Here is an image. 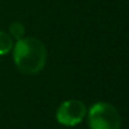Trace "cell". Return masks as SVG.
Instances as JSON below:
<instances>
[{"instance_id": "6da1fadb", "label": "cell", "mask_w": 129, "mask_h": 129, "mask_svg": "<svg viewBox=\"0 0 129 129\" xmlns=\"http://www.w3.org/2000/svg\"><path fill=\"white\" fill-rule=\"evenodd\" d=\"M13 49L14 63L20 72L25 74H35L44 69L48 53L39 39L24 37L16 42Z\"/></svg>"}, {"instance_id": "7a4b0ae2", "label": "cell", "mask_w": 129, "mask_h": 129, "mask_svg": "<svg viewBox=\"0 0 129 129\" xmlns=\"http://www.w3.org/2000/svg\"><path fill=\"white\" fill-rule=\"evenodd\" d=\"M88 124L90 129H120L122 118L114 105L102 102L89 109Z\"/></svg>"}, {"instance_id": "3957f363", "label": "cell", "mask_w": 129, "mask_h": 129, "mask_svg": "<svg viewBox=\"0 0 129 129\" xmlns=\"http://www.w3.org/2000/svg\"><path fill=\"white\" fill-rule=\"evenodd\" d=\"M86 109L83 102L77 99H70L60 104L56 112V120L58 123L67 125V127H74L83 122L85 118Z\"/></svg>"}, {"instance_id": "277c9868", "label": "cell", "mask_w": 129, "mask_h": 129, "mask_svg": "<svg viewBox=\"0 0 129 129\" xmlns=\"http://www.w3.org/2000/svg\"><path fill=\"white\" fill-rule=\"evenodd\" d=\"M13 46H14L13 38L9 34H6L5 31L0 30V55L8 54L13 49Z\"/></svg>"}, {"instance_id": "5b68a950", "label": "cell", "mask_w": 129, "mask_h": 129, "mask_svg": "<svg viewBox=\"0 0 129 129\" xmlns=\"http://www.w3.org/2000/svg\"><path fill=\"white\" fill-rule=\"evenodd\" d=\"M10 34H11V37L15 38L16 40L24 38V35H25L24 25H23L21 23H18V21H16V23H13V24L10 25Z\"/></svg>"}]
</instances>
